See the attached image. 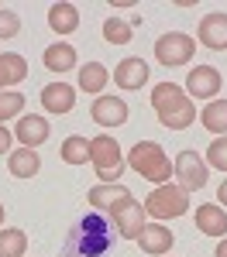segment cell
<instances>
[{
    "mask_svg": "<svg viewBox=\"0 0 227 257\" xmlns=\"http://www.w3.org/2000/svg\"><path fill=\"white\" fill-rule=\"evenodd\" d=\"M48 28L55 35H72L80 28V7L76 4H52L48 7Z\"/></svg>",
    "mask_w": 227,
    "mask_h": 257,
    "instance_id": "ac0fdd59",
    "label": "cell"
},
{
    "mask_svg": "<svg viewBox=\"0 0 227 257\" xmlns=\"http://www.w3.org/2000/svg\"><path fill=\"white\" fill-rule=\"evenodd\" d=\"M103 38L110 41V45H127L131 41V24L121 18H107L103 21Z\"/></svg>",
    "mask_w": 227,
    "mask_h": 257,
    "instance_id": "484cf974",
    "label": "cell"
},
{
    "mask_svg": "<svg viewBox=\"0 0 227 257\" xmlns=\"http://www.w3.org/2000/svg\"><path fill=\"white\" fill-rule=\"evenodd\" d=\"M196 230L206 237H227V213L217 202H203L196 209Z\"/></svg>",
    "mask_w": 227,
    "mask_h": 257,
    "instance_id": "2e32d148",
    "label": "cell"
},
{
    "mask_svg": "<svg viewBox=\"0 0 227 257\" xmlns=\"http://www.w3.org/2000/svg\"><path fill=\"white\" fill-rule=\"evenodd\" d=\"M193 52H196V41L183 35V31H169L162 38L155 41V59L162 62L165 69H179L186 62L193 59Z\"/></svg>",
    "mask_w": 227,
    "mask_h": 257,
    "instance_id": "8992f818",
    "label": "cell"
},
{
    "mask_svg": "<svg viewBox=\"0 0 227 257\" xmlns=\"http://www.w3.org/2000/svg\"><path fill=\"white\" fill-rule=\"evenodd\" d=\"M110 7H117V11H124V7H134V0H110Z\"/></svg>",
    "mask_w": 227,
    "mask_h": 257,
    "instance_id": "4dcf8cb0",
    "label": "cell"
},
{
    "mask_svg": "<svg viewBox=\"0 0 227 257\" xmlns=\"http://www.w3.org/2000/svg\"><path fill=\"white\" fill-rule=\"evenodd\" d=\"M114 226H117V233H121L124 240H138L144 230V206L141 202H134V199H127L124 206H117L114 213Z\"/></svg>",
    "mask_w": 227,
    "mask_h": 257,
    "instance_id": "ba28073f",
    "label": "cell"
},
{
    "mask_svg": "<svg viewBox=\"0 0 227 257\" xmlns=\"http://www.w3.org/2000/svg\"><path fill=\"white\" fill-rule=\"evenodd\" d=\"M24 110V93H0V120H14Z\"/></svg>",
    "mask_w": 227,
    "mask_h": 257,
    "instance_id": "4316f807",
    "label": "cell"
},
{
    "mask_svg": "<svg viewBox=\"0 0 227 257\" xmlns=\"http://www.w3.org/2000/svg\"><path fill=\"white\" fill-rule=\"evenodd\" d=\"M127 165H131L141 178L159 182V185H165L169 178L176 175V172H172V161H169V155H165V148L155 144V141H138V144L131 148V155H127Z\"/></svg>",
    "mask_w": 227,
    "mask_h": 257,
    "instance_id": "3957f363",
    "label": "cell"
},
{
    "mask_svg": "<svg viewBox=\"0 0 227 257\" xmlns=\"http://www.w3.org/2000/svg\"><path fill=\"white\" fill-rule=\"evenodd\" d=\"M217 202H224V206H227V178H224V185L217 189Z\"/></svg>",
    "mask_w": 227,
    "mask_h": 257,
    "instance_id": "1f68e13d",
    "label": "cell"
},
{
    "mask_svg": "<svg viewBox=\"0 0 227 257\" xmlns=\"http://www.w3.org/2000/svg\"><path fill=\"white\" fill-rule=\"evenodd\" d=\"M138 243H141V250L148 257H162L172 250V243H176V237H172V230H165L162 223H144V230H141V237H138Z\"/></svg>",
    "mask_w": 227,
    "mask_h": 257,
    "instance_id": "9a60e30c",
    "label": "cell"
},
{
    "mask_svg": "<svg viewBox=\"0 0 227 257\" xmlns=\"http://www.w3.org/2000/svg\"><path fill=\"white\" fill-rule=\"evenodd\" d=\"M90 117L100 127H121V123H127V103L121 96H97L90 106Z\"/></svg>",
    "mask_w": 227,
    "mask_h": 257,
    "instance_id": "30bf717a",
    "label": "cell"
},
{
    "mask_svg": "<svg viewBox=\"0 0 227 257\" xmlns=\"http://www.w3.org/2000/svg\"><path fill=\"white\" fill-rule=\"evenodd\" d=\"M213 257H227V237H220V243H217V254Z\"/></svg>",
    "mask_w": 227,
    "mask_h": 257,
    "instance_id": "d6a6232c",
    "label": "cell"
},
{
    "mask_svg": "<svg viewBox=\"0 0 227 257\" xmlns=\"http://www.w3.org/2000/svg\"><path fill=\"white\" fill-rule=\"evenodd\" d=\"M52 134V127H48V120L38 117V113H28V117L18 120V127H14V138L21 141V148H41L45 141Z\"/></svg>",
    "mask_w": 227,
    "mask_h": 257,
    "instance_id": "7c38bea8",
    "label": "cell"
},
{
    "mask_svg": "<svg viewBox=\"0 0 227 257\" xmlns=\"http://www.w3.org/2000/svg\"><path fill=\"white\" fill-rule=\"evenodd\" d=\"M41 62H45L48 72H69V69H76V48L69 41H55V45L45 48Z\"/></svg>",
    "mask_w": 227,
    "mask_h": 257,
    "instance_id": "d6986e66",
    "label": "cell"
},
{
    "mask_svg": "<svg viewBox=\"0 0 227 257\" xmlns=\"http://www.w3.org/2000/svg\"><path fill=\"white\" fill-rule=\"evenodd\" d=\"M107 79H110V72H107L103 62H86L80 69V89L83 93H103Z\"/></svg>",
    "mask_w": 227,
    "mask_h": 257,
    "instance_id": "603a6c76",
    "label": "cell"
},
{
    "mask_svg": "<svg viewBox=\"0 0 227 257\" xmlns=\"http://www.w3.org/2000/svg\"><path fill=\"white\" fill-rule=\"evenodd\" d=\"M127 199H131V192L124 189L121 182H114V185H107V182H103V185H93V189L86 192V202H90L93 209H107V213H114V209L124 206Z\"/></svg>",
    "mask_w": 227,
    "mask_h": 257,
    "instance_id": "5bb4252c",
    "label": "cell"
},
{
    "mask_svg": "<svg viewBox=\"0 0 227 257\" xmlns=\"http://www.w3.org/2000/svg\"><path fill=\"white\" fill-rule=\"evenodd\" d=\"M189 213V192H183L179 185H159L152 196L144 199V216L155 219H176Z\"/></svg>",
    "mask_w": 227,
    "mask_h": 257,
    "instance_id": "5b68a950",
    "label": "cell"
},
{
    "mask_svg": "<svg viewBox=\"0 0 227 257\" xmlns=\"http://www.w3.org/2000/svg\"><path fill=\"white\" fill-rule=\"evenodd\" d=\"M21 31V18L14 11H0V38H14Z\"/></svg>",
    "mask_w": 227,
    "mask_h": 257,
    "instance_id": "f1b7e54d",
    "label": "cell"
},
{
    "mask_svg": "<svg viewBox=\"0 0 227 257\" xmlns=\"http://www.w3.org/2000/svg\"><path fill=\"white\" fill-rule=\"evenodd\" d=\"M172 172L179 178V189L183 192H196V189H203L206 185V161L196 155V151H183L179 158L172 161Z\"/></svg>",
    "mask_w": 227,
    "mask_h": 257,
    "instance_id": "52a82bcc",
    "label": "cell"
},
{
    "mask_svg": "<svg viewBox=\"0 0 227 257\" xmlns=\"http://www.w3.org/2000/svg\"><path fill=\"white\" fill-rule=\"evenodd\" d=\"M200 45L210 48V52H224L227 48V14L224 11L203 14V21H200Z\"/></svg>",
    "mask_w": 227,
    "mask_h": 257,
    "instance_id": "8fae6325",
    "label": "cell"
},
{
    "mask_svg": "<svg viewBox=\"0 0 227 257\" xmlns=\"http://www.w3.org/2000/svg\"><path fill=\"white\" fill-rule=\"evenodd\" d=\"M24 76H28V62H24V55H18V52H4V55H0V93L11 89V86H18V82H24Z\"/></svg>",
    "mask_w": 227,
    "mask_h": 257,
    "instance_id": "ffe728a7",
    "label": "cell"
},
{
    "mask_svg": "<svg viewBox=\"0 0 227 257\" xmlns=\"http://www.w3.org/2000/svg\"><path fill=\"white\" fill-rule=\"evenodd\" d=\"M7 148H11V131H7V127L0 123V155H4Z\"/></svg>",
    "mask_w": 227,
    "mask_h": 257,
    "instance_id": "f546056e",
    "label": "cell"
},
{
    "mask_svg": "<svg viewBox=\"0 0 227 257\" xmlns=\"http://www.w3.org/2000/svg\"><path fill=\"white\" fill-rule=\"evenodd\" d=\"M59 155H62L65 165H86V161H90V141L80 138V134H72V138L62 141Z\"/></svg>",
    "mask_w": 227,
    "mask_h": 257,
    "instance_id": "cb8c5ba5",
    "label": "cell"
},
{
    "mask_svg": "<svg viewBox=\"0 0 227 257\" xmlns=\"http://www.w3.org/2000/svg\"><path fill=\"white\" fill-rule=\"evenodd\" d=\"M110 250V230L107 219L90 213L69 230V254L65 257H103Z\"/></svg>",
    "mask_w": 227,
    "mask_h": 257,
    "instance_id": "7a4b0ae2",
    "label": "cell"
},
{
    "mask_svg": "<svg viewBox=\"0 0 227 257\" xmlns=\"http://www.w3.org/2000/svg\"><path fill=\"white\" fill-rule=\"evenodd\" d=\"M152 106L159 113V123L169 131H186L193 120H196V103L186 93L183 86L176 82H159L152 89Z\"/></svg>",
    "mask_w": 227,
    "mask_h": 257,
    "instance_id": "6da1fadb",
    "label": "cell"
},
{
    "mask_svg": "<svg viewBox=\"0 0 227 257\" xmlns=\"http://www.w3.org/2000/svg\"><path fill=\"white\" fill-rule=\"evenodd\" d=\"M114 82H117L121 89H141L144 82H148V62H144L141 55H131V59L117 62Z\"/></svg>",
    "mask_w": 227,
    "mask_h": 257,
    "instance_id": "4fadbf2b",
    "label": "cell"
},
{
    "mask_svg": "<svg viewBox=\"0 0 227 257\" xmlns=\"http://www.w3.org/2000/svg\"><path fill=\"white\" fill-rule=\"evenodd\" d=\"M220 72L213 69V65H196V69H189V76H186V89L193 93L196 99H213L220 93Z\"/></svg>",
    "mask_w": 227,
    "mask_h": 257,
    "instance_id": "9c48e42d",
    "label": "cell"
},
{
    "mask_svg": "<svg viewBox=\"0 0 227 257\" xmlns=\"http://www.w3.org/2000/svg\"><path fill=\"white\" fill-rule=\"evenodd\" d=\"M90 161H93V168H97L100 182H107V185H114V182L124 175L121 144L110 138V134H100V138L90 141Z\"/></svg>",
    "mask_w": 227,
    "mask_h": 257,
    "instance_id": "277c9868",
    "label": "cell"
},
{
    "mask_svg": "<svg viewBox=\"0 0 227 257\" xmlns=\"http://www.w3.org/2000/svg\"><path fill=\"white\" fill-rule=\"evenodd\" d=\"M206 165H213V168H220V172H227V134L224 138H217L210 148H206Z\"/></svg>",
    "mask_w": 227,
    "mask_h": 257,
    "instance_id": "83f0119b",
    "label": "cell"
},
{
    "mask_svg": "<svg viewBox=\"0 0 227 257\" xmlns=\"http://www.w3.org/2000/svg\"><path fill=\"white\" fill-rule=\"evenodd\" d=\"M41 106H45L48 113H69V110L76 106V89L65 86V82H48V86L41 89Z\"/></svg>",
    "mask_w": 227,
    "mask_h": 257,
    "instance_id": "e0dca14e",
    "label": "cell"
},
{
    "mask_svg": "<svg viewBox=\"0 0 227 257\" xmlns=\"http://www.w3.org/2000/svg\"><path fill=\"white\" fill-rule=\"evenodd\" d=\"M0 11H7V7H4V4H0Z\"/></svg>",
    "mask_w": 227,
    "mask_h": 257,
    "instance_id": "e575fe53",
    "label": "cell"
},
{
    "mask_svg": "<svg viewBox=\"0 0 227 257\" xmlns=\"http://www.w3.org/2000/svg\"><path fill=\"white\" fill-rule=\"evenodd\" d=\"M7 168H11V175H14V178H31V175H38L41 158H38L35 148H14L11 158H7Z\"/></svg>",
    "mask_w": 227,
    "mask_h": 257,
    "instance_id": "44dd1931",
    "label": "cell"
},
{
    "mask_svg": "<svg viewBox=\"0 0 227 257\" xmlns=\"http://www.w3.org/2000/svg\"><path fill=\"white\" fill-rule=\"evenodd\" d=\"M0 226H4V202H0Z\"/></svg>",
    "mask_w": 227,
    "mask_h": 257,
    "instance_id": "836d02e7",
    "label": "cell"
},
{
    "mask_svg": "<svg viewBox=\"0 0 227 257\" xmlns=\"http://www.w3.org/2000/svg\"><path fill=\"white\" fill-rule=\"evenodd\" d=\"M28 233L24 230H0V257H24Z\"/></svg>",
    "mask_w": 227,
    "mask_h": 257,
    "instance_id": "d4e9b609",
    "label": "cell"
},
{
    "mask_svg": "<svg viewBox=\"0 0 227 257\" xmlns=\"http://www.w3.org/2000/svg\"><path fill=\"white\" fill-rule=\"evenodd\" d=\"M200 123H203L210 134L224 138L227 134V99H210L203 106V113H200Z\"/></svg>",
    "mask_w": 227,
    "mask_h": 257,
    "instance_id": "7402d4cb",
    "label": "cell"
}]
</instances>
